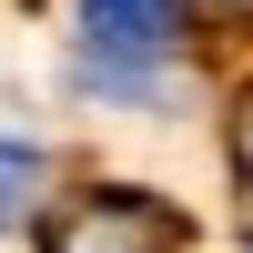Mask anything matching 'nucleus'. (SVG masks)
I'll use <instances>...</instances> for the list:
<instances>
[{
    "instance_id": "3",
    "label": "nucleus",
    "mask_w": 253,
    "mask_h": 253,
    "mask_svg": "<svg viewBox=\"0 0 253 253\" xmlns=\"http://www.w3.org/2000/svg\"><path fill=\"white\" fill-rule=\"evenodd\" d=\"M31 182H41V162L20 152V142H0V203H20V193H31Z\"/></svg>"
},
{
    "instance_id": "2",
    "label": "nucleus",
    "mask_w": 253,
    "mask_h": 253,
    "mask_svg": "<svg viewBox=\"0 0 253 253\" xmlns=\"http://www.w3.org/2000/svg\"><path fill=\"white\" fill-rule=\"evenodd\" d=\"M81 20H91V41L101 51H162V41L182 31V0H81Z\"/></svg>"
},
{
    "instance_id": "1",
    "label": "nucleus",
    "mask_w": 253,
    "mask_h": 253,
    "mask_svg": "<svg viewBox=\"0 0 253 253\" xmlns=\"http://www.w3.org/2000/svg\"><path fill=\"white\" fill-rule=\"evenodd\" d=\"M51 253H182V213L152 193H91L71 213H51Z\"/></svg>"
},
{
    "instance_id": "4",
    "label": "nucleus",
    "mask_w": 253,
    "mask_h": 253,
    "mask_svg": "<svg viewBox=\"0 0 253 253\" xmlns=\"http://www.w3.org/2000/svg\"><path fill=\"white\" fill-rule=\"evenodd\" d=\"M233 172H243V223H253V112L233 122Z\"/></svg>"
}]
</instances>
